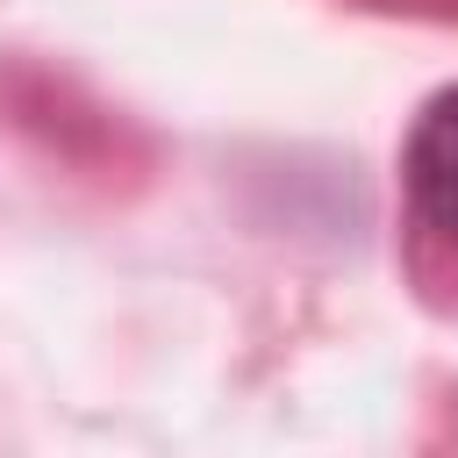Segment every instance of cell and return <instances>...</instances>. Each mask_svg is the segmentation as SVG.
Instances as JSON below:
<instances>
[{
    "mask_svg": "<svg viewBox=\"0 0 458 458\" xmlns=\"http://www.w3.org/2000/svg\"><path fill=\"white\" fill-rule=\"evenodd\" d=\"M401 179H408V208L422 229H437L444 243H458V86L429 93L408 150H401Z\"/></svg>",
    "mask_w": 458,
    "mask_h": 458,
    "instance_id": "6da1fadb",
    "label": "cell"
}]
</instances>
